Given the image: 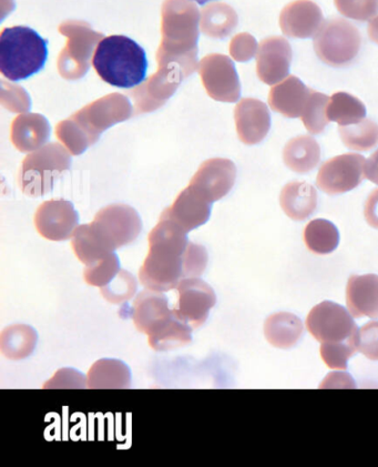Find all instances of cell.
Returning <instances> with one entry per match:
<instances>
[{
    "instance_id": "34",
    "label": "cell",
    "mask_w": 378,
    "mask_h": 467,
    "mask_svg": "<svg viewBox=\"0 0 378 467\" xmlns=\"http://www.w3.org/2000/svg\"><path fill=\"white\" fill-rule=\"evenodd\" d=\"M192 331L193 328L190 326L176 316L166 330L155 337L149 338V346L155 351L175 350L177 348H182L191 343Z\"/></svg>"
},
{
    "instance_id": "26",
    "label": "cell",
    "mask_w": 378,
    "mask_h": 467,
    "mask_svg": "<svg viewBox=\"0 0 378 467\" xmlns=\"http://www.w3.org/2000/svg\"><path fill=\"white\" fill-rule=\"evenodd\" d=\"M303 323L292 313L280 312L268 317L264 335L270 345L278 348H291L303 336Z\"/></svg>"
},
{
    "instance_id": "23",
    "label": "cell",
    "mask_w": 378,
    "mask_h": 467,
    "mask_svg": "<svg viewBox=\"0 0 378 467\" xmlns=\"http://www.w3.org/2000/svg\"><path fill=\"white\" fill-rule=\"evenodd\" d=\"M50 126L42 115L19 116L13 122L12 140L22 152H32L49 140Z\"/></svg>"
},
{
    "instance_id": "7",
    "label": "cell",
    "mask_w": 378,
    "mask_h": 467,
    "mask_svg": "<svg viewBox=\"0 0 378 467\" xmlns=\"http://www.w3.org/2000/svg\"><path fill=\"white\" fill-rule=\"evenodd\" d=\"M59 32L69 39L67 47L59 56V73L68 80L79 79L88 71L95 46L104 35L81 22H66L60 26Z\"/></svg>"
},
{
    "instance_id": "13",
    "label": "cell",
    "mask_w": 378,
    "mask_h": 467,
    "mask_svg": "<svg viewBox=\"0 0 378 467\" xmlns=\"http://www.w3.org/2000/svg\"><path fill=\"white\" fill-rule=\"evenodd\" d=\"M202 82L214 100L236 102L241 95L236 66L223 55H210L200 63Z\"/></svg>"
},
{
    "instance_id": "18",
    "label": "cell",
    "mask_w": 378,
    "mask_h": 467,
    "mask_svg": "<svg viewBox=\"0 0 378 467\" xmlns=\"http://www.w3.org/2000/svg\"><path fill=\"white\" fill-rule=\"evenodd\" d=\"M257 71L261 80L274 85L288 76L292 49L283 38H270L260 45Z\"/></svg>"
},
{
    "instance_id": "33",
    "label": "cell",
    "mask_w": 378,
    "mask_h": 467,
    "mask_svg": "<svg viewBox=\"0 0 378 467\" xmlns=\"http://www.w3.org/2000/svg\"><path fill=\"white\" fill-rule=\"evenodd\" d=\"M342 141L355 151H369L377 146L378 125L371 120H362L355 125L340 126Z\"/></svg>"
},
{
    "instance_id": "42",
    "label": "cell",
    "mask_w": 378,
    "mask_h": 467,
    "mask_svg": "<svg viewBox=\"0 0 378 467\" xmlns=\"http://www.w3.org/2000/svg\"><path fill=\"white\" fill-rule=\"evenodd\" d=\"M255 51H257V41L254 40L252 36L247 34L237 36L232 40L231 47H230V53L238 61H248L253 58Z\"/></svg>"
},
{
    "instance_id": "37",
    "label": "cell",
    "mask_w": 378,
    "mask_h": 467,
    "mask_svg": "<svg viewBox=\"0 0 378 467\" xmlns=\"http://www.w3.org/2000/svg\"><path fill=\"white\" fill-rule=\"evenodd\" d=\"M120 261L115 253L85 269V280L93 286H105L109 285L120 271Z\"/></svg>"
},
{
    "instance_id": "22",
    "label": "cell",
    "mask_w": 378,
    "mask_h": 467,
    "mask_svg": "<svg viewBox=\"0 0 378 467\" xmlns=\"http://www.w3.org/2000/svg\"><path fill=\"white\" fill-rule=\"evenodd\" d=\"M312 90L295 76H290L280 85L271 89L269 104L272 110L288 118L302 115Z\"/></svg>"
},
{
    "instance_id": "21",
    "label": "cell",
    "mask_w": 378,
    "mask_h": 467,
    "mask_svg": "<svg viewBox=\"0 0 378 467\" xmlns=\"http://www.w3.org/2000/svg\"><path fill=\"white\" fill-rule=\"evenodd\" d=\"M211 204L189 186L183 190L172 207L166 209L162 213L175 220L187 233H190L210 219Z\"/></svg>"
},
{
    "instance_id": "39",
    "label": "cell",
    "mask_w": 378,
    "mask_h": 467,
    "mask_svg": "<svg viewBox=\"0 0 378 467\" xmlns=\"http://www.w3.org/2000/svg\"><path fill=\"white\" fill-rule=\"evenodd\" d=\"M44 389H88V378L75 368H60Z\"/></svg>"
},
{
    "instance_id": "38",
    "label": "cell",
    "mask_w": 378,
    "mask_h": 467,
    "mask_svg": "<svg viewBox=\"0 0 378 467\" xmlns=\"http://www.w3.org/2000/svg\"><path fill=\"white\" fill-rule=\"evenodd\" d=\"M357 351L355 341L321 343V357L330 368L346 369Z\"/></svg>"
},
{
    "instance_id": "43",
    "label": "cell",
    "mask_w": 378,
    "mask_h": 467,
    "mask_svg": "<svg viewBox=\"0 0 378 467\" xmlns=\"http://www.w3.org/2000/svg\"><path fill=\"white\" fill-rule=\"evenodd\" d=\"M364 214L367 223L378 229V189L372 192L366 200Z\"/></svg>"
},
{
    "instance_id": "24",
    "label": "cell",
    "mask_w": 378,
    "mask_h": 467,
    "mask_svg": "<svg viewBox=\"0 0 378 467\" xmlns=\"http://www.w3.org/2000/svg\"><path fill=\"white\" fill-rule=\"evenodd\" d=\"M280 203L283 212L295 222H303L311 217L318 205V192L306 182H290L280 194Z\"/></svg>"
},
{
    "instance_id": "5",
    "label": "cell",
    "mask_w": 378,
    "mask_h": 467,
    "mask_svg": "<svg viewBox=\"0 0 378 467\" xmlns=\"http://www.w3.org/2000/svg\"><path fill=\"white\" fill-rule=\"evenodd\" d=\"M48 57L47 40L32 28H6L0 36V71L12 81L39 73Z\"/></svg>"
},
{
    "instance_id": "32",
    "label": "cell",
    "mask_w": 378,
    "mask_h": 467,
    "mask_svg": "<svg viewBox=\"0 0 378 467\" xmlns=\"http://www.w3.org/2000/svg\"><path fill=\"white\" fill-rule=\"evenodd\" d=\"M238 24L237 14L223 4H214L203 9L202 32L212 38H226Z\"/></svg>"
},
{
    "instance_id": "2",
    "label": "cell",
    "mask_w": 378,
    "mask_h": 467,
    "mask_svg": "<svg viewBox=\"0 0 378 467\" xmlns=\"http://www.w3.org/2000/svg\"><path fill=\"white\" fill-rule=\"evenodd\" d=\"M199 19L192 0H167L163 5L159 68H179L186 77L197 70Z\"/></svg>"
},
{
    "instance_id": "28",
    "label": "cell",
    "mask_w": 378,
    "mask_h": 467,
    "mask_svg": "<svg viewBox=\"0 0 378 467\" xmlns=\"http://www.w3.org/2000/svg\"><path fill=\"white\" fill-rule=\"evenodd\" d=\"M37 341V332L32 327L10 326L0 335V350L10 360H23L32 356Z\"/></svg>"
},
{
    "instance_id": "35",
    "label": "cell",
    "mask_w": 378,
    "mask_h": 467,
    "mask_svg": "<svg viewBox=\"0 0 378 467\" xmlns=\"http://www.w3.org/2000/svg\"><path fill=\"white\" fill-rule=\"evenodd\" d=\"M329 102L328 96L313 90H312L309 99L306 101L301 118H302L306 130L313 135L323 132L326 126H328L330 120L326 111H328Z\"/></svg>"
},
{
    "instance_id": "44",
    "label": "cell",
    "mask_w": 378,
    "mask_h": 467,
    "mask_svg": "<svg viewBox=\"0 0 378 467\" xmlns=\"http://www.w3.org/2000/svg\"><path fill=\"white\" fill-rule=\"evenodd\" d=\"M365 177L378 186V149L367 159L364 167Z\"/></svg>"
},
{
    "instance_id": "6",
    "label": "cell",
    "mask_w": 378,
    "mask_h": 467,
    "mask_svg": "<svg viewBox=\"0 0 378 467\" xmlns=\"http://www.w3.org/2000/svg\"><path fill=\"white\" fill-rule=\"evenodd\" d=\"M70 156L58 143L35 151L25 159L19 182L23 192L29 196L40 197L53 190L60 174L70 168Z\"/></svg>"
},
{
    "instance_id": "46",
    "label": "cell",
    "mask_w": 378,
    "mask_h": 467,
    "mask_svg": "<svg viewBox=\"0 0 378 467\" xmlns=\"http://www.w3.org/2000/svg\"><path fill=\"white\" fill-rule=\"evenodd\" d=\"M196 2L199 5H204V4H208V3L213 2V0H196Z\"/></svg>"
},
{
    "instance_id": "20",
    "label": "cell",
    "mask_w": 378,
    "mask_h": 467,
    "mask_svg": "<svg viewBox=\"0 0 378 467\" xmlns=\"http://www.w3.org/2000/svg\"><path fill=\"white\" fill-rule=\"evenodd\" d=\"M347 309L353 317H378V275L351 276L346 286Z\"/></svg>"
},
{
    "instance_id": "4",
    "label": "cell",
    "mask_w": 378,
    "mask_h": 467,
    "mask_svg": "<svg viewBox=\"0 0 378 467\" xmlns=\"http://www.w3.org/2000/svg\"><path fill=\"white\" fill-rule=\"evenodd\" d=\"M93 65L100 78L118 88L130 89L146 79L145 50L126 36H109L100 41Z\"/></svg>"
},
{
    "instance_id": "16",
    "label": "cell",
    "mask_w": 378,
    "mask_h": 467,
    "mask_svg": "<svg viewBox=\"0 0 378 467\" xmlns=\"http://www.w3.org/2000/svg\"><path fill=\"white\" fill-rule=\"evenodd\" d=\"M78 222V213L73 203L65 200L43 203L35 215V225L38 233L51 241H65L74 237Z\"/></svg>"
},
{
    "instance_id": "27",
    "label": "cell",
    "mask_w": 378,
    "mask_h": 467,
    "mask_svg": "<svg viewBox=\"0 0 378 467\" xmlns=\"http://www.w3.org/2000/svg\"><path fill=\"white\" fill-rule=\"evenodd\" d=\"M283 161L291 171L308 173L320 163V145L314 138L310 136L293 138L284 147Z\"/></svg>"
},
{
    "instance_id": "25",
    "label": "cell",
    "mask_w": 378,
    "mask_h": 467,
    "mask_svg": "<svg viewBox=\"0 0 378 467\" xmlns=\"http://www.w3.org/2000/svg\"><path fill=\"white\" fill-rule=\"evenodd\" d=\"M88 389H124L131 388V369L127 363L116 358H101L90 368Z\"/></svg>"
},
{
    "instance_id": "19",
    "label": "cell",
    "mask_w": 378,
    "mask_h": 467,
    "mask_svg": "<svg viewBox=\"0 0 378 467\" xmlns=\"http://www.w3.org/2000/svg\"><path fill=\"white\" fill-rule=\"evenodd\" d=\"M237 131L245 145H258L271 127L268 107L259 100L244 99L236 108Z\"/></svg>"
},
{
    "instance_id": "12",
    "label": "cell",
    "mask_w": 378,
    "mask_h": 467,
    "mask_svg": "<svg viewBox=\"0 0 378 467\" xmlns=\"http://www.w3.org/2000/svg\"><path fill=\"white\" fill-rule=\"evenodd\" d=\"M177 290L178 302L172 307L175 315L193 330L203 326L217 304L216 292L200 278L183 279Z\"/></svg>"
},
{
    "instance_id": "36",
    "label": "cell",
    "mask_w": 378,
    "mask_h": 467,
    "mask_svg": "<svg viewBox=\"0 0 378 467\" xmlns=\"http://www.w3.org/2000/svg\"><path fill=\"white\" fill-rule=\"evenodd\" d=\"M138 289L135 276L120 270L109 285L100 287L101 295L112 305H121L134 297Z\"/></svg>"
},
{
    "instance_id": "41",
    "label": "cell",
    "mask_w": 378,
    "mask_h": 467,
    "mask_svg": "<svg viewBox=\"0 0 378 467\" xmlns=\"http://www.w3.org/2000/svg\"><path fill=\"white\" fill-rule=\"evenodd\" d=\"M337 8L347 17L367 20L378 8V0H354V2L336 3Z\"/></svg>"
},
{
    "instance_id": "3",
    "label": "cell",
    "mask_w": 378,
    "mask_h": 467,
    "mask_svg": "<svg viewBox=\"0 0 378 467\" xmlns=\"http://www.w3.org/2000/svg\"><path fill=\"white\" fill-rule=\"evenodd\" d=\"M132 106L127 97L112 94L97 100L57 126V137L75 156L99 140L100 135L116 123L129 119Z\"/></svg>"
},
{
    "instance_id": "15",
    "label": "cell",
    "mask_w": 378,
    "mask_h": 467,
    "mask_svg": "<svg viewBox=\"0 0 378 467\" xmlns=\"http://www.w3.org/2000/svg\"><path fill=\"white\" fill-rule=\"evenodd\" d=\"M237 168L228 159H211L204 162L190 187L208 202H216L231 192L236 182Z\"/></svg>"
},
{
    "instance_id": "1",
    "label": "cell",
    "mask_w": 378,
    "mask_h": 467,
    "mask_svg": "<svg viewBox=\"0 0 378 467\" xmlns=\"http://www.w3.org/2000/svg\"><path fill=\"white\" fill-rule=\"evenodd\" d=\"M189 245L187 231L162 213L149 234V254L139 271L141 284L158 292L177 289L183 279H188Z\"/></svg>"
},
{
    "instance_id": "8",
    "label": "cell",
    "mask_w": 378,
    "mask_h": 467,
    "mask_svg": "<svg viewBox=\"0 0 378 467\" xmlns=\"http://www.w3.org/2000/svg\"><path fill=\"white\" fill-rule=\"evenodd\" d=\"M306 327L321 343L357 340V327L353 317L344 306L324 301L311 310Z\"/></svg>"
},
{
    "instance_id": "14",
    "label": "cell",
    "mask_w": 378,
    "mask_h": 467,
    "mask_svg": "<svg viewBox=\"0 0 378 467\" xmlns=\"http://www.w3.org/2000/svg\"><path fill=\"white\" fill-rule=\"evenodd\" d=\"M361 36L353 26L329 27L322 30L314 40V49L320 59L333 67H342L353 60L361 47Z\"/></svg>"
},
{
    "instance_id": "40",
    "label": "cell",
    "mask_w": 378,
    "mask_h": 467,
    "mask_svg": "<svg viewBox=\"0 0 378 467\" xmlns=\"http://www.w3.org/2000/svg\"><path fill=\"white\" fill-rule=\"evenodd\" d=\"M357 351L370 360L378 361V322L372 321L366 323L359 328L357 333Z\"/></svg>"
},
{
    "instance_id": "29",
    "label": "cell",
    "mask_w": 378,
    "mask_h": 467,
    "mask_svg": "<svg viewBox=\"0 0 378 467\" xmlns=\"http://www.w3.org/2000/svg\"><path fill=\"white\" fill-rule=\"evenodd\" d=\"M77 258L86 265H91L114 254L108 245L99 237L91 224L80 225L71 241Z\"/></svg>"
},
{
    "instance_id": "17",
    "label": "cell",
    "mask_w": 378,
    "mask_h": 467,
    "mask_svg": "<svg viewBox=\"0 0 378 467\" xmlns=\"http://www.w3.org/2000/svg\"><path fill=\"white\" fill-rule=\"evenodd\" d=\"M185 78L180 69L159 68L146 84L131 92L138 112H150L165 105Z\"/></svg>"
},
{
    "instance_id": "10",
    "label": "cell",
    "mask_w": 378,
    "mask_h": 467,
    "mask_svg": "<svg viewBox=\"0 0 378 467\" xmlns=\"http://www.w3.org/2000/svg\"><path fill=\"white\" fill-rule=\"evenodd\" d=\"M366 159L359 153H345L330 159L321 167L316 186L322 192L335 196L360 186L365 177Z\"/></svg>"
},
{
    "instance_id": "30",
    "label": "cell",
    "mask_w": 378,
    "mask_h": 467,
    "mask_svg": "<svg viewBox=\"0 0 378 467\" xmlns=\"http://www.w3.org/2000/svg\"><path fill=\"white\" fill-rule=\"evenodd\" d=\"M304 243L313 254H329L339 246V230L329 220L315 219L305 227Z\"/></svg>"
},
{
    "instance_id": "9",
    "label": "cell",
    "mask_w": 378,
    "mask_h": 467,
    "mask_svg": "<svg viewBox=\"0 0 378 467\" xmlns=\"http://www.w3.org/2000/svg\"><path fill=\"white\" fill-rule=\"evenodd\" d=\"M90 224L112 251L134 243L142 230L136 210L121 204L100 210Z\"/></svg>"
},
{
    "instance_id": "45",
    "label": "cell",
    "mask_w": 378,
    "mask_h": 467,
    "mask_svg": "<svg viewBox=\"0 0 378 467\" xmlns=\"http://www.w3.org/2000/svg\"><path fill=\"white\" fill-rule=\"evenodd\" d=\"M370 37L374 43L378 44V16L373 20L369 28Z\"/></svg>"
},
{
    "instance_id": "31",
    "label": "cell",
    "mask_w": 378,
    "mask_h": 467,
    "mask_svg": "<svg viewBox=\"0 0 378 467\" xmlns=\"http://www.w3.org/2000/svg\"><path fill=\"white\" fill-rule=\"evenodd\" d=\"M326 115L330 121L337 122L340 126L355 125L365 119L366 108L356 97L337 92L330 99Z\"/></svg>"
},
{
    "instance_id": "11",
    "label": "cell",
    "mask_w": 378,
    "mask_h": 467,
    "mask_svg": "<svg viewBox=\"0 0 378 467\" xmlns=\"http://www.w3.org/2000/svg\"><path fill=\"white\" fill-rule=\"evenodd\" d=\"M121 311L129 312L137 330L145 333L148 337H155L170 326L176 315L169 306V300L163 292L147 289L137 296L134 304Z\"/></svg>"
}]
</instances>
